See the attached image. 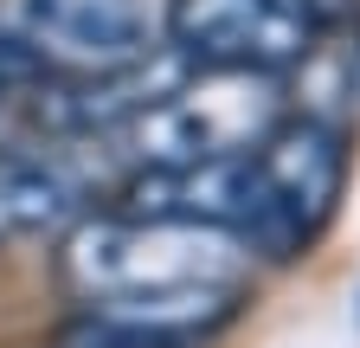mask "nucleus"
<instances>
[{"instance_id":"obj_1","label":"nucleus","mask_w":360,"mask_h":348,"mask_svg":"<svg viewBox=\"0 0 360 348\" xmlns=\"http://www.w3.org/2000/svg\"><path fill=\"white\" fill-rule=\"evenodd\" d=\"M245 271V239L193 220H155V213L77 220L58 251V278L71 297L90 303V316L187 342L238 310Z\"/></svg>"},{"instance_id":"obj_2","label":"nucleus","mask_w":360,"mask_h":348,"mask_svg":"<svg viewBox=\"0 0 360 348\" xmlns=\"http://www.w3.org/2000/svg\"><path fill=\"white\" fill-rule=\"evenodd\" d=\"M290 116V97L270 71H200L122 123V142L142 168H180V161H219L257 149Z\"/></svg>"},{"instance_id":"obj_3","label":"nucleus","mask_w":360,"mask_h":348,"mask_svg":"<svg viewBox=\"0 0 360 348\" xmlns=\"http://www.w3.org/2000/svg\"><path fill=\"white\" fill-rule=\"evenodd\" d=\"M251 168H257V226L245 245L264 258H296L335 220V200L347 187V149L328 123L283 116L251 149Z\"/></svg>"},{"instance_id":"obj_4","label":"nucleus","mask_w":360,"mask_h":348,"mask_svg":"<svg viewBox=\"0 0 360 348\" xmlns=\"http://www.w3.org/2000/svg\"><path fill=\"white\" fill-rule=\"evenodd\" d=\"M167 39L200 71H270L283 77L322 39L315 0H167Z\"/></svg>"},{"instance_id":"obj_5","label":"nucleus","mask_w":360,"mask_h":348,"mask_svg":"<svg viewBox=\"0 0 360 348\" xmlns=\"http://www.w3.org/2000/svg\"><path fill=\"white\" fill-rule=\"evenodd\" d=\"M13 32L39 65L116 71L155 52L167 32V0H13Z\"/></svg>"},{"instance_id":"obj_6","label":"nucleus","mask_w":360,"mask_h":348,"mask_svg":"<svg viewBox=\"0 0 360 348\" xmlns=\"http://www.w3.org/2000/svg\"><path fill=\"white\" fill-rule=\"evenodd\" d=\"M122 200H129V213L193 220V226H219V232H232V239H251V226H257V168H251V149L245 155H219V161L142 168L122 187Z\"/></svg>"},{"instance_id":"obj_7","label":"nucleus","mask_w":360,"mask_h":348,"mask_svg":"<svg viewBox=\"0 0 360 348\" xmlns=\"http://www.w3.org/2000/svg\"><path fill=\"white\" fill-rule=\"evenodd\" d=\"M84 220V181L52 155H0V245L65 239Z\"/></svg>"},{"instance_id":"obj_8","label":"nucleus","mask_w":360,"mask_h":348,"mask_svg":"<svg viewBox=\"0 0 360 348\" xmlns=\"http://www.w3.org/2000/svg\"><path fill=\"white\" fill-rule=\"evenodd\" d=\"M58 348H193L187 335H155V329H129V323H103L90 316L71 335H58Z\"/></svg>"},{"instance_id":"obj_9","label":"nucleus","mask_w":360,"mask_h":348,"mask_svg":"<svg viewBox=\"0 0 360 348\" xmlns=\"http://www.w3.org/2000/svg\"><path fill=\"white\" fill-rule=\"evenodd\" d=\"M26 71H39V58L26 52V39H20V32L0 39V91H7V77H26Z\"/></svg>"}]
</instances>
